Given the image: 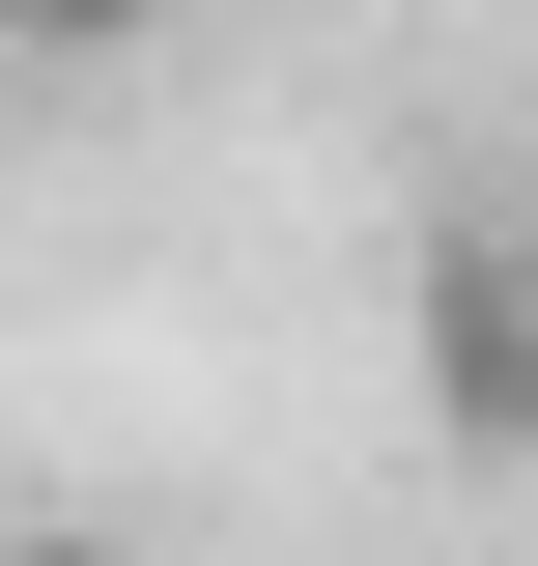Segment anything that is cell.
Here are the masks:
<instances>
[{
  "mask_svg": "<svg viewBox=\"0 0 538 566\" xmlns=\"http://www.w3.org/2000/svg\"><path fill=\"white\" fill-rule=\"evenodd\" d=\"M425 368H454V424H482V453H510V424H538V312H510V283H482V255L425 283Z\"/></svg>",
  "mask_w": 538,
  "mask_h": 566,
  "instance_id": "cell-1",
  "label": "cell"
},
{
  "mask_svg": "<svg viewBox=\"0 0 538 566\" xmlns=\"http://www.w3.org/2000/svg\"><path fill=\"white\" fill-rule=\"evenodd\" d=\"M0 566H114V538H85V510H0Z\"/></svg>",
  "mask_w": 538,
  "mask_h": 566,
  "instance_id": "cell-2",
  "label": "cell"
},
{
  "mask_svg": "<svg viewBox=\"0 0 538 566\" xmlns=\"http://www.w3.org/2000/svg\"><path fill=\"white\" fill-rule=\"evenodd\" d=\"M29 29H114V0H29Z\"/></svg>",
  "mask_w": 538,
  "mask_h": 566,
  "instance_id": "cell-3",
  "label": "cell"
}]
</instances>
